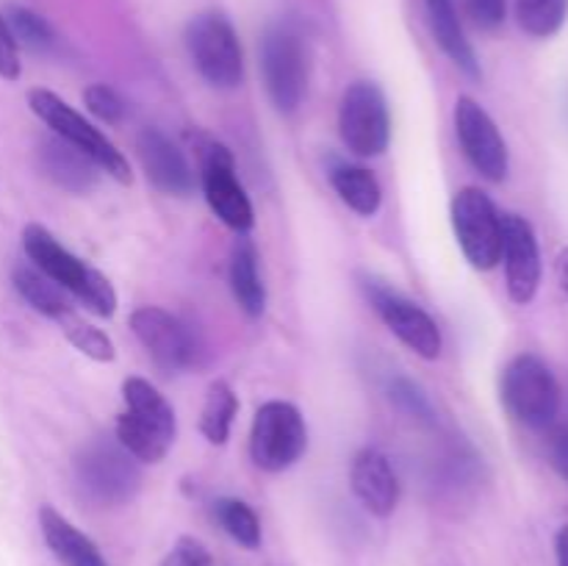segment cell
<instances>
[{
	"mask_svg": "<svg viewBox=\"0 0 568 566\" xmlns=\"http://www.w3.org/2000/svg\"><path fill=\"white\" fill-rule=\"evenodd\" d=\"M361 286H364L366 297L375 305V311L381 314V320L386 322L388 331L399 338L408 350H414L419 358L436 361L442 355L444 338L438 331L436 320L427 314L422 305H416L414 300L405 297L403 292H397L388 283L377 281V277H361Z\"/></svg>",
	"mask_w": 568,
	"mask_h": 566,
	"instance_id": "11",
	"label": "cell"
},
{
	"mask_svg": "<svg viewBox=\"0 0 568 566\" xmlns=\"http://www.w3.org/2000/svg\"><path fill=\"white\" fill-rule=\"evenodd\" d=\"M568 0H516V22L536 39H549L564 28Z\"/></svg>",
	"mask_w": 568,
	"mask_h": 566,
	"instance_id": "26",
	"label": "cell"
},
{
	"mask_svg": "<svg viewBox=\"0 0 568 566\" xmlns=\"http://www.w3.org/2000/svg\"><path fill=\"white\" fill-rule=\"evenodd\" d=\"M455 133H458V142L469 164L486 181H505L510 166L508 144H505L491 114L469 94H460L458 103H455Z\"/></svg>",
	"mask_w": 568,
	"mask_h": 566,
	"instance_id": "12",
	"label": "cell"
},
{
	"mask_svg": "<svg viewBox=\"0 0 568 566\" xmlns=\"http://www.w3.org/2000/svg\"><path fill=\"white\" fill-rule=\"evenodd\" d=\"M261 70L270 100L277 111L288 114L297 109L308 87V50L292 26H272L261 42Z\"/></svg>",
	"mask_w": 568,
	"mask_h": 566,
	"instance_id": "8",
	"label": "cell"
},
{
	"mask_svg": "<svg viewBox=\"0 0 568 566\" xmlns=\"http://www.w3.org/2000/svg\"><path fill=\"white\" fill-rule=\"evenodd\" d=\"M11 283L20 292V297L31 305L33 311H39L48 320L59 322L61 316L70 314L72 305L67 303L61 286H55L44 272H39L33 264H17L11 272Z\"/></svg>",
	"mask_w": 568,
	"mask_h": 566,
	"instance_id": "23",
	"label": "cell"
},
{
	"mask_svg": "<svg viewBox=\"0 0 568 566\" xmlns=\"http://www.w3.org/2000/svg\"><path fill=\"white\" fill-rule=\"evenodd\" d=\"M349 486L358 503L377 519H386L399 505V481L394 466L381 449L366 447L353 458L349 469Z\"/></svg>",
	"mask_w": 568,
	"mask_h": 566,
	"instance_id": "17",
	"label": "cell"
},
{
	"mask_svg": "<svg viewBox=\"0 0 568 566\" xmlns=\"http://www.w3.org/2000/svg\"><path fill=\"white\" fill-rule=\"evenodd\" d=\"M17 48H20V44H17L14 33H11L6 17L0 14V78H3V81H17L22 72L20 50Z\"/></svg>",
	"mask_w": 568,
	"mask_h": 566,
	"instance_id": "33",
	"label": "cell"
},
{
	"mask_svg": "<svg viewBox=\"0 0 568 566\" xmlns=\"http://www.w3.org/2000/svg\"><path fill=\"white\" fill-rule=\"evenodd\" d=\"M22 250L39 272H44L55 286L75 294L78 303L87 305L92 314L114 316L116 292L109 277L78 255H72L48 228L39 225V222L22 228Z\"/></svg>",
	"mask_w": 568,
	"mask_h": 566,
	"instance_id": "2",
	"label": "cell"
},
{
	"mask_svg": "<svg viewBox=\"0 0 568 566\" xmlns=\"http://www.w3.org/2000/svg\"><path fill=\"white\" fill-rule=\"evenodd\" d=\"M392 400L410 416H419V420H433V408L427 403V397L422 394V388L416 383L405 381V377H397L392 383Z\"/></svg>",
	"mask_w": 568,
	"mask_h": 566,
	"instance_id": "30",
	"label": "cell"
},
{
	"mask_svg": "<svg viewBox=\"0 0 568 566\" xmlns=\"http://www.w3.org/2000/svg\"><path fill=\"white\" fill-rule=\"evenodd\" d=\"M125 411L116 416V442L142 464H161L178 436L175 408L144 377L122 381Z\"/></svg>",
	"mask_w": 568,
	"mask_h": 566,
	"instance_id": "1",
	"label": "cell"
},
{
	"mask_svg": "<svg viewBox=\"0 0 568 566\" xmlns=\"http://www.w3.org/2000/svg\"><path fill=\"white\" fill-rule=\"evenodd\" d=\"M28 105H31L33 114L50 128L59 139H64L67 144H72L75 150H81L83 155L94 161L100 166V172L114 178L116 183H131V164H128L125 155L114 148L109 137L103 131L92 125L89 120H83V114H78L70 103L53 94L50 89H31L28 92Z\"/></svg>",
	"mask_w": 568,
	"mask_h": 566,
	"instance_id": "3",
	"label": "cell"
},
{
	"mask_svg": "<svg viewBox=\"0 0 568 566\" xmlns=\"http://www.w3.org/2000/svg\"><path fill=\"white\" fill-rule=\"evenodd\" d=\"M231 292L247 316H261L266 309V286L258 270V250L250 239H239L231 253Z\"/></svg>",
	"mask_w": 568,
	"mask_h": 566,
	"instance_id": "21",
	"label": "cell"
},
{
	"mask_svg": "<svg viewBox=\"0 0 568 566\" xmlns=\"http://www.w3.org/2000/svg\"><path fill=\"white\" fill-rule=\"evenodd\" d=\"M503 403L516 422L532 431H547L560 414V383L538 355L521 353L505 366L499 381Z\"/></svg>",
	"mask_w": 568,
	"mask_h": 566,
	"instance_id": "4",
	"label": "cell"
},
{
	"mask_svg": "<svg viewBox=\"0 0 568 566\" xmlns=\"http://www.w3.org/2000/svg\"><path fill=\"white\" fill-rule=\"evenodd\" d=\"M308 447V427L297 405L270 400L253 416L250 458L264 472H283L297 464Z\"/></svg>",
	"mask_w": 568,
	"mask_h": 566,
	"instance_id": "6",
	"label": "cell"
},
{
	"mask_svg": "<svg viewBox=\"0 0 568 566\" xmlns=\"http://www.w3.org/2000/svg\"><path fill=\"white\" fill-rule=\"evenodd\" d=\"M55 325L64 331V336L70 338L72 347L78 350V353H83L87 358L98 361V364H111V361L116 358V350H114V342H111L109 336H105L100 327L89 325V322H83L81 316L75 314V311H70V314L61 316Z\"/></svg>",
	"mask_w": 568,
	"mask_h": 566,
	"instance_id": "27",
	"label": "cell"
},
{
	"mask_svg": "<svg viewBox=\"0 0 568 566\" xmlns=\"http://www.w3.org/2000/svg\"><path fill=\"white\" fill-rule=\"evenodd\" d=\"M505 283L514 303L527 305L541 286L544 264L538 236L530 222L519 214H503V255Z\"/></svg>",
	"mask_w": 568,
	"mask_h": 566,
	"instance_id": "15",
	"label": "cell"
},
{
	"mask_svg": "<svg viewBox=\"0 0 568 566\" xmlns=\"http://www.w3.org/2000/svg\"><path fill=\"white\" fill-rule=\"evenodd\" d=\"M453 228L466 261L475 270H494L503 255V214L483 189L466 186L453 198Z\"/></svg>",
	"mask_w": 568,
	"mask_h": 566,
	"instance_id": "10",
	"label": "cell"
},
{
	"mask_svg": "<svg viewBox=\"0 0 568 566\" xmlns=\"http://www.w3.org/2000/svg\"><path fill=\"white\" fill-rule=\"evenodd\" d=\"M239 400L233 394V388L225 381H214L205 394L203 414H200V433L209 438L211 444L222 447L231 436L233 420H236Z\"/></svg>",
	"mask_w": 568,
	"mask_h": 566,
	"instance_id": "24",
	"label": "cell"
},
{
	"mask_svg": "<svg viewBox=\"0 0 568 566\" xmlns=\"http://www.w3.org/2000/svg\"><path fill=\"white\" fill-rule=\"evenodd\" d=\"M186 48L200 75L216 89H236L244 81V53L231 20L220 11L197 14L186 28Z\"/></svg>",
	"mask_w": 568,
	"mask_h": 566,
	"instance_id": "5",
	"label": "cell"
},
{
	"mask_svg": "<svg viewBox=\"0 0 568 566\" xmlns=\"http://www.w3.org/2000/svg\"><path fill=\"white\" fill-rule=\"evenodd\" d=\"M75 475L87 497L100 505H125L142 486L136 458L120 442L94 438L78 453Z\"/></svg>",
	"mask_w": 568,
	"mask_h": 566,
	"instance_id": "7",
	"label": "cell"
},
{
	"mask_svg": "<svg viewBox=\"0 0 568 566\" xmlns=\"http://www.w3.org/2000/svg\"><path fill=\"white\" fill-rule=\"evenodd\" d=\"M161 566H211V553L192 536H181Z\"/></svg>",
	"mask_w": 568,
	"mask_h": 566,
	"instance_id": "32",
	"label": "cell"
},
{
	"mask_svg": "<svg viewBox=\"0 0 568 566\" xmlns=\"http://www.w3.org/2000/svg\"><path fill=\"white\" fill-rule=\"evenodd\" d=\"M214 516L222 525V530H225L233 542L242 544L244 549L261 547V522L244 499L220 497L214 503Z\"/></svg>",
	"mask_w": 568,
	"mask_h": 566,
	"instance_id": "25",
	"label": "cell"
},
{
	"mask_svg": "<svg viewBox=\"0 0 568 566\" xmlns=\"http://www.w3.org/2000/svg\"><path fill=\"white\" fill-rule=\"evenodd\" d=\"M39 527H42L50 553L64 566H111L98 549V544L50 505L39 508Z\"/></svg>",
	"mask_w": 568,
	"mask_h": 566,
	"instance_id": "19",
	"label": "cell"
},
{
	"mask_svg": "<svg viewBox=\"0 0 568 566\" xmlns=\"http://www.w3.org/2000/svg\"><path fill=\"white\" fill-rule=\"evenodd\" d=\"M338 133L349 153L361 159L386 153L392 142V114L377 83L355 81L344 89L338 105Z\"/></svg>",
	"mask_w": 568,
	"mask_h": 566,
	"instance_id": "9",
	"label": "cell"
},
{
	"mask_svg": "<svg viewBox=\"0 0 568 566\" xmlns=\"http://www.w3.org/2000/svg\"><path fill=\"white\" fill-rule=\"evenodd\" d=\"M425 6L427 22H430L433 39L438 42V48L449 55V61L460 72H466L469 78H480V61H477L469 37H466L464 22H460L458 9H455V0H425Z\"/></svg>",
	"mask_w": 568,
	"mask_h": 566,
	"instance_id": "20",
	"label": "cell"
},
{
	"mask_svg": "<svg viewBox=\"0 0 568 566\" xmlns=\"http://www.w3.org/2000/svg\"><path fill=\"white\" fill-rule=\"evenodd\" d=\"M331 183L336 189L338 198L361 216H375L381 211L383 203V192H381V183L377 178L372 175L366 166L358 164H338L331 166Z\"/></svg>",
	"mask_w": 568,
	"mask_h": 566,
	"instance_id": "22",
	"label": "cell"
},
{
	"mask_svg": "<svg viewBox=\"0 0 568 566\" xmlns=\"http://www.w3.org/2000/svg\"><path fill=\"white\" fill-rule=\"evenodd\" d=\"M547 453H549V464H552V469L568 483V425L555 427V431L549 433Z\"/></svg>",
	"mask_w": 568,
	"mask_h": 566,
	"instance_id": "34",
	"label": "cell"
},
{
	"mask_svg": "<svg viewBox=\"0 0 568 566\" xmlns=\"http://www.w3.org/2000/svg\"><path fill=\"white\" fill-rule=\"evenodd\" d=\"M37 164L50 183L72 194H87L98 186L100 166L64 139H44L37 150Z\"/></svg>",
	"mask_w": 568,
	"mask_h": 566,
	"instance_id": "18",
	"label": "cell"
},
{
	"mask_svg": "<svg viewBox=\"0 0 568 566\" xmlns=\"http://www.w3.org/2000/svg\"><path fill=\"white\" fill-rule=\"evenodd\" d=\"M136 150L144 175L159 192L172 194V198H189L194 192L192 166H189L181 148L164 131L144 128L136 139Z\"/></svg>",
	"mask_w": 568,
	"mask_h": 566,
	"instance_id": "16",
	"label": "cell"
},
{
	"mask_svg": "<svg viewBox=\"0 0 568 566\" xmlns=\"http://www.w3.org/2000/svg\"><path fill=\"white\" fill-rule=\"evenodd\" d=\"M203 192L216 220L225 222L231 231L247 233L253 228V203L239 183L231 150L220 142L205 144L203 150Z\"/></svg>",
	"mask_w": 568,
	"mask_h": 566,
	"instance_id": "13",
	"label": "cell"
},
{
	"mask_svg": "<svg viewBox=\"0 0 568 566\" xmlns=\"http://www.w3.org/2000/svg\"><path fill=\"white\" fill-rule=\"evenodd\" d=\"M3 17L9 22L11 33H14L17 44H26L28 50H37V53H44V50H50L55 44L53 28L37 11L26 9V6H11Z\"/></svg>",
	"mask_w": 568,
	"mask_h": 566,
	"instance_id": "28",
	"label": "cell"
},
{
	"mask_svg": "<svg viewBox=\"0 0 568 566\" xmlns=\"http://www.w3.org/2000/svg\"><path fill=\"white\" fill-rule=\"evenodd\" d=\"M131 331L159 370L183 372L194 364L197 344L192 331L170 311L159 305H142L131 314Z\"/></svg>",
	"mask_w": 568,
	"mask_h": 566,
	"instance_id": "14",
	"label": "cell"
},
{
	"mask_svg": "<svg viewBox=\"0 0 568 566\" xmlns=\"http://www.w3.org/2000/svg\"><path fill=\"white\" fill-rule=\"evenodd\" d=\"M558 275H560V286H564V292L568 294V247L560 250L558 255Z\"/></svg>",
	"mask_w": 568,
	"mask_h": 566,
	"instance_id": "36",
	"label": "cell"
},
{
	"mask_svg": "<svg viewBox=\"0 0 568 566\" xmlns=\"http://www.w3.org/2000/svg\"><path fill=\"white\" fill-rule=\"evenodd\" d=\"M469 20L483 31H494L508 17V0H464Z\"/></svg>",
	"mask_w": 568,
	"mask_h": 566,
	"instance_id": "31",
	"label": "cell"
},
{
	"mask_svg": "<svg viewBox=\"0 0 568 566\" xmlns=\"http://www.w3.org/2000/svg\"><path fill=\"white\" fill-rule=\"evenodd\" d=\"M555 555H558V566H568V525H564L555 536Z\"/></svg>",
	"mask_w": 568,
	"mask_h": 566,
	"instance_id": "35",
	"label": "cell"
},
{
	"mask_svg": "<svg viewBox=\"0 0 568 566\" xmlns=\"http://www.w3.org/2000/svg\"><path fill=\"white\" fill-rule=\"evenodd\" d=\"M83 103H87L89 114L98 117L105 125H120L125 117V100L116 94V89L105 87V83H92L83 89Z\"/></svg>",
	"mask_w": 568,
	"mask_h": 566,
	"instance_id": "29",
	"label": "cell"
}]
</instances>
